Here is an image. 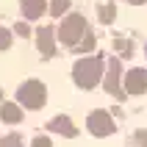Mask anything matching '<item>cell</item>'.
<instances>
[{"instance_id":"cell-19","label":"cell","mask_w":147,"mask_h":147,"mask_svg":"<svg viewBox=\"0 0 147 147\" xmlns=\"http://www.w3.org/2000/svg\"><path fill=\"white\" fill-rule=\"evenodd\" d=\"M133 139H136V142H142L139 147H147V131H139L136 136H133Z\"/></svg>"},{"instance_id":"cell-21","label":"cell","mask_w":147,"mask_h":147,"mask_svg":"<svg viewBox=\"0 0 147 147\" xmlns=\"http://www.w3.org/2000/svg\"><path fill=\"white\" fill-rule=\"evenodd\" d=\"M144 53H147V47H144Z\"/></svg>"},{"instance_id":"cell-8","label":"cell","mask_w":147,"mask_h":147,"mask_svg":"<svg viewBox=\"0 0 147 147\" xmlns=\"http://www.w3.org/2000/svg\"><path fill=\"white\" fill-rule=\"evenodd\" d=\"M25 20H39L45 11H47V0H22L20 3Z\"/></svg>"},{"instance_id":"cell-15","label":"cell","mask_w":147,"mask_h":147,"mask_svg":"<svg viewBox=\"0 0 147 147\" xmlns=\"http://www.w3.org/2000/svg\"><path fill=\"white\" fill-rule=\"evenodd\" d=\"M0 147H22V139H20V136H14V133H11V136H6V139L0 142Z\"/></svg>"},{"instance_id":"cell-16","label":"cell","mask_w":147,"mask_h":147,"mask_svg":"<svg viewBox=\"0 0 147 147\" xmlns=\"http://www.w3.org/2000/svg\"><path fill=\"white\" fill-rule=\"evenodd\" d=\"M14 33H17V36H28L31 31H28V25H25V22H17L14 25Z\"/></svg>"},{"instance_id":"cell-7","label":"cell","mask_w":147,"mask_h":147,"mask_svg":"<svg viewBox=\"0 0 147 147\" xmlns=\"http://www.w3.org/2000/svg\"><path fill=\"white\" fill-rule=\"evenodd\" d=\"M56 31H53V28H39V31H36V47L42 50V56H53V53H56Z\"/></svg>"},{"instance_id":"cell-3","label":"cell","mask_w":147,"mask_h":147,"mask_svg":"<svg viewBox=\"0 0 147 147\" xmlns=\"http://www.w3.org/2000/svg\"><path fill=\"white\" fill-rule=\"evenodd\" d=\"M47 103V89L45 83L39 81H25L20 89H17V106H25V108H42Z\"/></svg>"},{"instance_id":"cell-18","label":"cell","mask_w":147,"mask_h":147,"mask_svg":"<svg viewBox=\"0 0 147 147\" xmlns=\"http://www.w3.org/2000/svg\"><path fill=\"white\" fill-rule=\"evenodd\" d=\"M33 147H50V139L47 136H36L33 139Z\"/></svg>"},{"instance_id":"cell-6","label":"cell","mask_w":147,"mask_h":147,"mask_svg":"<svg viewBox=\"0 0 147 147\" xmlns=\"http://www.w3.org/2000/svg\"><path fill=\"white\" fill-rule=\"evenodd\" d=\"M119 75H122V67H119L117 58H111L108 61V75H106V92L114 94V97H125V92L119 89V81H122Z\"/></svg>"},{"instance_id":"cell-20","label":"cell","mask_w":147,"mask_h":147,"mask_svg":"<svg viewBox=\"0 0 147 147\" xmlns=\"http://www.w3.org/2000/svg\"><path fill=\"white\" fill-rule=\"evenodd\" d=\"M128 3H133V6H142V3H147V0H128Z\"/></svg>"},{"instance_id":"cell-1","label":"cell","mask_w":147,"mask_h":147,"mask_svg":"<svg viewBox=\"0 0 147 147\" xmlns=\"http://www.w3.org/2000/svg\"><path fill=\"white\" fill-rule=\"evenodd\" d=\"M72 78L81 89H94L103 78V58L100 56H83L75 61L72 67Z\"/></svg>"},{"instance_id":"cell-12","label":"cell","mask_w":147,"mask_h":147,"mask_svg":"<svg viewBox=\"0 0 147 147\" xmlns=\"http://www.w3.org/2000/svg\"><path fill=\"white\" fill-rule=\"evenodd\" d=\"M100 22H114V3H103L100 6Z\"/></svg>"},{"instance_id":"cell-4","label":"cell","mask_w":147,"mask_h":147,"mask_svg":"<svg viewBox=\"0 0 147 147\" xmlns=\"http://www.w3.org/2000/svg\"><path fill=\"white\" fill-rule=\"evenodd\" d=\"M86 128H89V133H94V136H111V133L117 131V125H114V119H111V114H108V111H103V108H97V111H92V114H89Z\"/></svg>"},{"instance_id":"cell-10","label":"cell","mask_w":147,"mask_h":147,"mask_svg":"<svg viewBox=\"0 0 147 147\" xmlns=\"http://www.w3.org/2000/svg\"><path fill=\"white\" fill-rule=\"evenodd\" d=\"M0 119L8 122V125L22 122V108L17 106V103H3V106H0Z\"/></svg>"},{"instance_id":"cell-14","label":"cell","mask_w":147,"mask_h":147,"mask_svg":"<svg viewBox=\"0 0 147 147\" xmlns=\"http://www.w3.org/2000/svg\"><path fill=\"white\" fill-rule=\"evenodd\" d=\"M92 47H94V36H92V33H86V36H83V42L78 45V50H81V53H89Z\"/></svg>"},{"instance_id":"cell-13","label":"cell","mask_w":147,"mask_h":147,"mask_svg":"<svg viewBox=\"0 0 147 147\" xmlns=\"http://www.w3.org/2000/svg\"><path fill=\"white\" fill-rule=\"evenodd\" d=\"M8 45H11V31L0 25V50H8Z\"/></svg>"},{"instance_id":"cell-5","label":"cell","mask_w":147,"mask_h":147,"mask_svg":"<svg viewBox=\"0 0 147 147\" xmlns=\"http://www.w3.org/2000/svg\"><path fill=\"white\" fill-rule=\"evenodd\" d=\"M125 94H144L147 92V69H128V75H122Z\"/></svg>"},{"instance_id":"cell-2","label":"cell","mask_w":147,"mask_h":147,"mask_svg":"<svg viewBox=\"0 0 147 147\" xmlns=\"http://www.w3.org/2000/svg\"><path fill=\"white\" fill-rule=\"evenodd\" d=\"M89 33V25H86V20H83L81 14H69L61 20V25H58L56 36L61 39V45H69V47H78L83 42V36Z\"/></svg>"},{"instance_id":"cell-11","label":"cell","mask_w":147,"mask_h":147,"mask_svg":"<svg viewBox=\"0 0 147 147\" xmlns=\"http://www.w3.org/2000/svg\"><path fill=\"white\" fill-rule=\"evenodd\" d=\"M67 8H69V0H50V14H56V17H61L67 11Z\"/></svg>"},{"instance_id":"cell-9","label":"cell","mask_w":147,"mask_h":147,"mask_svg":"<svg viewBox=\"0 0 147 147\" xmlns=\"http://www.w3.org/2000/svg\"><path fill=\"white\" fill-rule=\"evenodd\" d=\"M47 128H50V131H56V133H64V136H75V133H78V131H75V125L69 122V117H61V114L53 117V119L47 122Z\"/></svg>"},{"instance_id":"cell-17","label":"cell","mask_w":147,"mask_h":147,"mask_svg":"<svg viewBox=\"0 0 147 147\" xmlns=\"http://www.w3.org/2000/svg\"><path fill=\"white\" fill-rule=\"evenodd\" d=\"M117 50H119V53H128V56H131V42H122V39H119V42H117Z\"/></svg>"}]
</instances>
